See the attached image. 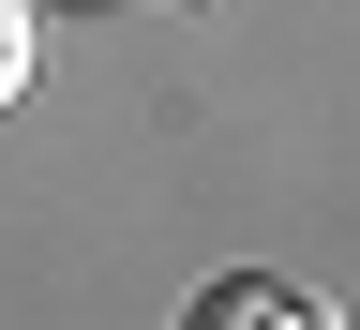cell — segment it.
Instances as JSON below:
<instances>
[{
    "label": "cell",
    "mask_w": 360,
    "mask_h": 330,
    "mask_svg": "<svg viewBox=\"0 0 360 330\" xmlns=\"http://www.w3.org/2000/svg\"><path fill=\"white\" fill-rule=\"evenodd\" d=\"M180 330H330L300 286H270V270H225V286H195V315Z\"/></svg>",
    "instance_id": "cell-1"
},
{
    "label": "cell",
    "mask_w": 360,
    "mask_h": 330,
    "mask_svg": "<svg viewBox=\"0 0 360 330\" xmlns=\"http://www.w3.org/2000/svg\"><path fill=\"white\" fill-rule=\"evenodd\" d=\"M30 90V0H0V106Z\"/></svg>",
    "instance_id": "cell-2"
}]
</instances>
